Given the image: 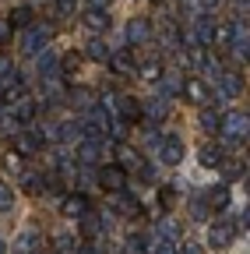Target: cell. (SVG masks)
Masks as SVG:
<instances>
[{"mask_svg":"<svg viewBox=\"0 0 250 254\" xmlns=\"http://www.w3.org/2000/svg\"><path fill=\"white\" fill-rule=\"evenodd\" d=\"M7 25L11 28H28V25H32V7H14L11 18H7Z\"/></svg>","mask_w":250,"mask_h":254,"instance_id":"cell-22","label":"cell"},{"mask_svg":"<svg viewBox=\"0 0 250 254\" xmlns=\"http://www.w3.org/2000/svg\"><path fill=\"white\" fill-rule=\"evenodd\" d=\"M53 244H56V251H71V237H67V233H60Z\"/></svg>","mask_w":250,"mask_h":254,"instance_id":"cell-42","label":"cell"},{"mask_svg":"<svg viewBox=\"0 0 250 254\" xmlns=\"http://www.w3.org/2000/svg\"><path fill=\"white\" fill-rule=\"evenodd\" d=\"M85 4H88V7H102V11H106V4H109V0H85Z\"/></svg>","mask_w":250,"mask_h":254,"instance_id":"cell-48","label":"cell"},{"mask_svg":"<svg viewBox=\"0 0 250 254\" xmlns=\"http://www.w3.org/2000/svg\"><path fill=\"white\" fill-rule=\"evenodd\" d=\"M233 240H236V226H233V222H226V219L211 222V230H208V247H215V251H226Z\"/></svg>","mask_w":250,"mask_h":254,"instance_id":"cell-3","label":"cell"},{"mask_svg":"<svg viewBox=\"0 0 250 254\" xmlns=\"http://www.w3.org/2000/svg\"><path fill=\"white\" fill-rule=\"evenodd\" d=\"M201 127H204V131H218V117L211 110H201Z\"/></svg>","mask_w":250,"mask_h":254,"instance_id":"cell-38","label":"cell"},{"mask_svg":"<svg viewBox=\"0 0 250 254\" xmlns=\"http://www.w3.org/2000/svg\"><path fill=\"white\" fill-rule=\"evenodd\" d=\"M39 74H43V78H56V74H60L53 53H43V57H39Z\"/></svg>","mask_w":250,"mask_h":254,"instance_id":"cell-27","label":"cell"},{"mask_svg":"<svg viewBox=\"0 0 250 254\" xmlns=\"http://www.w3.org/2000/svg\"><path fill=\"white\" fill-rule=\"evenodd\" d=\"M113 106L120 110V117H123V120H134V117L141 113V106L131 99V95H113Z\"/></svg>","mask_w":250,"mask_h":254,"instance_id":"cell-16","label":"cell"},{"mask_svg":"<svg viewBox=\"0 0 250 254\" xmlns=\"http://www.w3.org/2000/svg\"><path fill=\"white\" fill-rule=\"evenodd\" d=\"M81 233H85V237H99V233H102V215L85 212V215H81Z\"/></svg>","mask_w":250,"mask_h":254,"instance_id":"cell-20","label":"cell"},{"mask_svg":"<svg viewBox=\"0 0 250 254\" xmlns=\"http://www.w3.org/2000/svg\"><path fill=\"white\" fill-rule=\"evenodd\" d=\"M60 67H64V74H74V71L81 67V57H78V53H67L64 60H60Z\"/></svg>","mask_w":250,"mask_h":254,"instance_id":"cell-36","label":"cell"},{"mask_svg":"<svg viewBox=\"0 0 250 254\" xmlns=\"http://www.w3.org/2000/svg\"><path fill=\"white\" fill-rule=\"evenodd\" d=\"M78 155H81V163H96V159H99V138H88V141H81Z\"/></svg>","mask_w":250,"mask_h":254,"instance_id":"cell-23","label":"cell"},{"mask_svg":"<svg viewBox=\"0 0 250 254\" xmlns=\"http://www.w3.org/2000/svg\"><path fill=\"white\" fill-rule=\"evenodd\" d=\"M183 254H204V251H201L194 240H187V244H183Z\"/></svg>","mask_w":250,"mask_h":254,"instance_id":"cell-45","label":"cell"},{"mask_svg":"<svg viewBox=\"0 0 250 254\" xmlns=\"http://www.w3.org/2000/svg\"><path fill=\"white\" fill-rule=\"evenodd\" d=\"M7 74H11V60L0 53V78H7Z\"/></svg>","mask_w":250,"mask_h":254,"instance_id":"cell-44","label":"cell"},{"mask_svg":"<svg viewBox=\"0 0 250 254\" xmlns=\"http://www.w3.org/2000/svg\"><path fill=\"white\" fill-rule=\"evenodd\" d=\"M240 78L236 74H218V85H215V103H226V99H236L240 95Z\"/></svg>","mask_w":250,"mask_h":254,"instance_id":"cell-6","label":"cell"},{"mask_svg":"<svg viewBox=\"0 0 250 254\" xmlns=\"http://www.w3.org/2000/svg\"><path fill=\"white\" fill-rule=\"evenodd\" d=\"M11 205H14V190H11V184L0 180V212H11Z\"/></svg>","mask_w":250,"mask_h":254,"instance_id":"cell-33","label":"cell"},{"mask_svg":"<svg viewBox=\"0 0 250 254\" xmlns=\"http://www.w3.org/2000/svg\"><path fill=\"white\" fill-rule=\"evenodd\" d=\"M148 254H176V247H173V244H162V240H159L155 247H148Z\"/></svg>","mask_w":250,"mask_h":254,"instance_id":"cell-40","label":"cell"},{"mask_svg":"<svg viewBox=\"0 0 250 254\" xmlns=\"http://www.w3.org/2000/svg\"><path fill=\"white\" fill-rule=\"evenodd\" d=\"M113 208L120 215H141V201L134 194H127V190H113Z\"/></svg>","mask_w":250,"mask_h":254,"instance_id":"cell-9","label":"cell"},{"mask_svg":"<svg viewBox=\"0 0 250 254\" xmlns=\"http://www.w3.org/2000/svg\"><path fill=\"white\" fill-rule=\"evenodd\" d=\"M71 99H74L78 106H85V103H88V88H74V92H71Z\"/></svg>","mask_w":250,"mask_h":254,"instance_id":"cell-41","label":"cell"},{"mask_svg":"<svg viewBox=\"0 0 250 254\" xmlns=\"http://www.w3.org/2000/svg\"><path fill=\"white\" fill-rule=\"evenodd\" d=\"M43 148V134L39 131H18V152L21 155H32Z\"/></svg>","mask_w":250,"mask_h":254,"instance_id":"cell-12","label":"cell"},{"mask_svg":"<svg viewBox=\"0 0 250 254\" xmlns=\"http://www.w3.org/2000/svg\"><path fill=\"white\" fill-rule=\"evenodd\" d=\"M7 39H11V25L0 21V43H7Z\"/></svg>","mask_w":250,"mask_h":254,"instance_id":"cell-46","label":"cell"},{"mask_svg":"<svg viewBox=\"0 0 250 254\" xmlns=\"http://www.w3.org/2000/svg\"><path fill=\"white\" fill-rule=\"evenodd\" d=\"M148 39H151V21L148 18H131L127 21V43L131 46H141Z\"/></svg>","mask_w":250,"mask_h":254,"instance_id":"cell-7","label":"cell"},{"mask_svg":"<svg viewBox=\"0 0 250 254\" xmlns=\"http://www.w3.org/2000/svg\"><path fill=\"white\" fill-rule=\"evenodd\" d=\"M127 254H148V240L134 233V237L127 240Z\"/></svg>","mask_w":250,"mask_h":254,"instance_id":"cell-34","label":"cell"},{"mask_svg":"<svg viewBox=\"0 0 250 254\" xmlns=\"http://www.w3.org/2000/svg\"><path fill=\"white\" fill-rule=\"evenodd\" d=\"M166 110H169V103L162 99V95H159V99H148V106H145L148 120H162V117H166Z\"/></svg>","mask_w":250,"mask_h":254,"instance_id":"cell-25","label":"cell"},{"mask_svg":"<svg viewBox=\"0 0 250 254\" xmlns=\"http://www.w3.org/2000/svg\"><path fill=\"white\" fill-rule=\"evenodd\" d=\"M99 184H102L106 190H123V187H127V170H120V166H102Z\"/></svg>","mask_w":250,"mask_h":254,"instance_id":"cell-8","label":"cell"},{"mask_svg":"<svg viewBox=\"0 0 250 254\" xmlns=\"http://www.w3.org/2000/svg\"><path fill=\"white\" fill-rule=\"evenodd\" d=\"M155 148H159V159H162L166 166H176L180 159H183V141H180L176 134H166V138H159V145H155Z\"/></svg>","mask_w":250,"mask_h":254,"instance_id":"cell-5","label":"cell"},{"mask_svg":"<svg viewBox=\"0 0 250 254\" xmlns=\"http://www.w3.org/2000/svg\"><path fill=\"white\" fill-rule=\"evenodd\" d=\"M208 212H211V208H208V201H204V198H194V201H191V219H194V222H204V219H208Z\"/></svg>","mask_w":250,"mask_h":254,"instance_id":"cell-31","label":"cell"},{"mask_svg":"<svg viewBox=\"0 0 250 254\" xmlns=\"http://www.w3.org/2000/svg\"><path fill=\"white\" fill-rule=\"evenodd\" d=\"M0 254H4V240H0Z\"/></svg>","mask_w":250,"mask_h":254,"instance_id":"cell-50","label":"cell"},{"mask_svg":"<svg viewBox=\"0 0 250 254\" xmlns=\"http://www.w3.org/2000/svg\"><path fill=\"white\" fill-rule=\"evenodd\" d=\"M211 39H218V46H226V43L233 39V28H229V25H218V28H211Z\"/></svg>","mask_w":250,"mask_h":254,"instance_id":"cell-37","label":"cell"},{"mask_svg":"<svg viewBox=\"0 0 250 254\" xmlns=\"http://www.w3.org/2000/svg\"><path fill=\"white\" fill-rule=\"evenodd\" d=\"M11 117L21 124V120H32L36 117V103L32 99H28V95H18V99L11 103Z\"/></svg>","mask_w":250,"mask_h":254,"instance_id":"cell-13","label":"cell"},{"mask_svg":"<svg viewBox=\"0 0 250 254\" xmlns=\"http://www.w3.org/2000/svg\"><path fill=\"white\" fill-rule=\"evenodd\" d=\"M198 155H201V166H218V163H222V152H218L215 145H201Z\"/></svg>","mask_w":250,"mask_h":254,"instance_id":"cell-24","label":"cell"},{"mask_svg":"<svg viewBox=\"0 0 250 254\" xmlns=\"http://www.w3.org/2000/svg\"><path fill=\"white\" fill-rule=\"evenodd\" d=\"M116 155H120V163H116L120 170H141V159H138V152H134V148L120 145V148H116Z\"/></svg>","mask_w":250,"mask_h":254,"instance_id":"cell-18","label":"cell"},{"mask_svg":"<svg viewBox=\"0 0 250 254\" xmlns=\"http://www.w3.org/2000/svg\"><path fill=\"white\" fill-rule=\"evenodd\" d=\"M21 187L28 190V194H39V190H43V177L39 173H25L21 177Z\"/></svg>","mask_w":250,"mask_h":254,"instance_id":"cell-32","label":"cell"},{"mask_svg":"<svg viewBox=\"0 0 250 254\" xmlns=\"http://www.w3.org/2000/svg\"><path fill=\"white\" fill-rule=\"evenodd\" d=\"M109 67H113L116 74H134V57H131V50L109 53Z\"/></svg>","mask_w":250,"mask_h":254,"instance_id":"cell-14","label":"cell"},{"mask_svg":"<svg viewBox=\"0 0 250 254\" xmlns=\"http://www.w3.org/2000/svg\"><path fill=\"white\" fill-rule=\"evenodd\" d=\"M7 166L18 173V170H21V155H7Z\"/></svg>","mask_w":250,"mask_h":254,"instance_id":"cell-47","label":"cell"},{"mask_svg":"<svg viewBox=\"0 0 250 254\" xmlns=\"http://www.w3.org/2000/svg\"><path fill=\"white\" fill-rule=\"evenodd\" d=\"M187 99H191V103H204L208 99V88L201 81H187Z\"/></svg>","mask_w":250,"mask_h":254,"instance_id":"cell-30","label":"cell"},{"mask_svg":"<svg viewBox=\"0 0 250 254\" xmlns=\"http://www.w3.org/2000/svg\"><path fill=\"white\" fill-rule=\"evenodd\" d=\"M88 57H92V60H109V46H106V43L96 36V39L88 43Z\"/></svg>","mask_w":250,"mask_h":254,"instance_id":"cell-28","label":"cell"},{"mask_svg":"<svg viewBox=\"0 0 250 254\" xmlns=\"http://www.w3.org/2000/svg\"><path fill=\"white\" fill-rule=\"evenodd\" d=\"M155 233H159L162 244H176V240H180V226H176L173 219H162L159 226H155Z\"/></svg>","mask_w":250,"mask_h":254,"instance_id":"cell-17","label":"cell"},{"mask_svg":"<svg viewBox=\"0 0 250 254\" xmlns=\"http://www.w3.org/2000/svg\"><path fill=\"white\" fill-rule=\"evenodd\" d=\"M176 43H180V32H176L173 25H166V28H162V46H166V50H176Z\"/></svg>","mask_w":250,"mask_h":254,"instance_id":"cell-35","label":"cell"},{"mask_svg":"<svg viewBox=\"0 0 250 254\" xmlns=\"http://www.w3.org/2000/svg\"><path fill=\"white\" fill-rule=\"evenodd\" d=\"M78 254H99V251L92 247V244H85V247H78Z\"/></svg>","mask_w":250,"mask_h":254,"instance_id":"cell-49","label":"cell"},{"mask_svg":"<svg viewBox=\"0 0 250 254\" xmlns=\"http://www.w3.org/2000/svg\"><path fill=\"white\" fill-rule=\"evenodd\" d=\"M43 95H50V103H60V95H64V85L56 78H43Z\"/></svg>","mask_w":250,"mask_h":254,"instance_id":"cell-26","label":"cell"},{"mask_svg":"<svg viewBox=\"0 0 250 254\" xmlns=\"http://www.w3.org/2000/svg\"><path fill=\"white\" fill-rule=\"evenodd\" d=\"M74 4H78V0H56V11H60V18H71V14H74Z\"/></svg>","mask_w":250,"mask_h":254,"instance_id":"cell-39","label":"cell"},{"mask_svg":"<svg viewBox=\"0 0 250 254\" xmlns=\"http://www.w3.org/2000/svg\"><path fill=\"white\" fill-rule=\"evenodd\" d=\"M218 131H222L229 141H243V138H247V113L233 110V113H226V117H218Z\"/></svg>","mask_w":250,"mask_h":254,"instance_id":"cell-2","label":"cell"},{"mask_svg":"<svg viewBox=\"0 0 250 254\" xmlns=\"http://www.w3.org/2000/svg\"><path fill=\"white\" fill-rule=\"evenodd\" d=\"M60 212H64L67 219H81V215L88 212V198H85V194H71V198H64Z\"/></svg>","mask_w":250,"mask_h":254,"instance_id":"cell-11","label":"cell"},{"mask_svg":"<svg viewBox=\"0 0 250 254\" xmlns=\"http://www.w3.org/2000/svg\"><path fill=\"white\" fill-rule=\"evenodd\" d=\"M39 247V230H25L21 237H18V251L14 254H32Z\"/></svg>","mask_w":250,"mask_h":254,"instance_id":"cell-19","label":"cell"},{"mask_svg":"<svg viewBox=\"0 0 250 254\" xmlns=\"http://www.w3.org/2000/svg\"><path fill=\"white\" fill-rule=\"evenodd\" d=\"M218 166H222V170H226V177H229V180H233V177L240 173V163H218Z\"/></svg>","mask_w":250,"mask_h":254,"instance_id":"cell-43","label":"cell"},{"mask_svg":"<svg viewBox=\"0 0 250 254\" xmlns=\"http://www.w3.org/2000/svg\"><path fill=\"white\" fill-rule=\"evenodd\" d=\"M53 36V25H43V21H32L25 32H21V50L25 53H39Z\"/></svg>","mask_w":250,"mask_h":254,"instance_id":"cell-1","label":"cell"},{"mask_svg":"<svg viewBox=\"0 0 250 254\" xmlns=\"http://www.w3.org/2000/svg\"><path fill=\"white\" fill-rule=\"evenodd\" d=\"M211 28H215V25H211L204 14H198V21L183 32V43H187V46H208V43H211Z\"/></svg>","mask_w":250,"mask_h":254,"instance_id":"cell-4","label":"cell"},{"mask_svg":"<svg viewBox=\"0 0 250 254\" xmlns=\"http://www.w3.org/2000/svg\"><path fill=\"white\" fill-rule=\"evenodd\" d=\"M85 25H88L92 32H106V25H109V14H106L102 7H85Z\"/></svg>","mask_w":250,"mask_h":254,"instance_id":"cell-15","label":"cell"},{"mask_svg":"<svg viewBox=\"0 0 250 254\" xmlns=\"http://www.w3.org/2000/svg\"><path fill=\"white\" fill-rule=\"evenodd\" d=\"M226 205H229V187H226V184L211 187V194H208V208H226Z\"/></svg>","mask_w":250,"mask_h":254,"instance_id":"cell-21","label":"cell"},{"mask_svg":"<svg viewBox=\"0 0 250 254\" xmlns=\"http://www.w3.org/2000/svg\"><path fill=\"white\" fill-rule=\"evenodd\" d=\"M162 74H166V71H162V64H159V60H148L145 67H141V78H145V81H159Z\"/></svg>","mask_w":250,"mask_h":254,"instance_id":"cell-29","label":"cell"},{"mask_svg":"<svg viewBox=\"0 0 250 254\" xmlns=\"http://www.w3.org/2000/svg\"><path fill=\"white\" fill-rule=\"evenodd\" d=\"M85 131H88L92 138L106 134V131H109V113H106L102 106H96V110H92V117H88V124H85Z\"/></svg>","mask_w":250,"mask_h":254,"instance_id":"cell-10","label":"cell"}]
</instances>
